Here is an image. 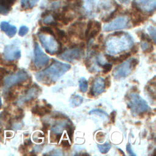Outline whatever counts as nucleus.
Returning a JSON list of instances; mask_svg holds the SVG:
<instances>
[{
    "label": "nucleus",
    "mask_w": 156,
    "mask_h": 156,
    "mask_svg": "<svg viewBox=\"0 0 156 156\" xmlns=\"http://www.w3.org/2000/svg\"><path fill=\"white\" fill-rule=\"evenodd\" d=\"M71 68V65L55 60L48 68L36 74L38 81L49 85L55 82Z\"/></svg>",
    "instance_id": "obj_1"
},
{
    "label": "nucleus",
    "mask_w": 156,
    "mask_h": 156,
    "mask_svg": "<svg viewBox=\"0 0 156 156\" xmlns=\"http://www.w3.org/2000/svg\"><path fill=\"white\" fill-rule=\"evenodd\" d=\"M132 43V38L130 35L121 31H118L109 35L106 41V46L110 52L119 53L130 48Z\"/></svg>",
    "instance_id": "obj_2"
},
{
    "label": "nucleus",
    "mask_w": 156,
    "mask_h": 156,
    "mask_svg": "<svg viewBox=\"0 0 156 156\" xmlns=\"http://www.w3.org/2000/svg\"><path fill=\"white\" fill-rule=\"evenodd\" d=\"M128 105L131 112L135 115H139L149 108L147 102L139 94L135 93L129 95Z\"/></svg>",
    "instance_id": "obj_3"
},
{
    "label": "nucleus",
    "mask_w": 156,
    "mask_h": 156,
    "mask_svg": "<svg viewBox=\"0 0 156 156\" xmlns=\"http://www.w3.org/2000/svg\"><path fill=\"white\" fill-rule=\"evenodd\" d=\"M38 38L46 51L51 55L56 54L58 49L62 47L61 43L51 35L41 33L38 34Z\"/></svg>",
    "instance_id": "obj_4"
},
{
    "label": "nucleus",
    "mask_w": 156,
    "mask_h": 156,
    "mask_svg": "<svg viewBox=\"0 0 156 156\" xmlns=\"http://www.w3.org/2000/svg\"><path fill=\"white\" fill-rule=\"evenodd\" d=\"M130 18L126 15L118 17L114 21L105 24L103 27V30L105 32H110L115 30L122 29L128 27Z\"/></svg>",
    "instance_id": "obj_5"
},
{
    "label": "nucleus",
    "mask_w": 156,
    "mask_h": 156,
    "mask_svg": "<svg viewBox=\"0 0 156 156\" xmlns=\"http://www.w3.org/2000/svg\"><path fill=\"white\" fill-rule=\"evenodd\" d=\"M28 74L24 70H21L17 73L7 77L4 80V85L6 88H9L16 84L22 83L28 79Z\"/></svg>",
    "instance_id": "obj_6"
},
{
    "label": "nucleus",
    "mask_w": 156,
    "mask_h": 156,
    "mask_svg": "<svg viewBox=\"0 0 156 156\" xmlns=\"http://www.w3.org/2000/svg\"><path fill=\"white\" fill-rule=\"evenodd\" d=\"M49 57L41 49L40 45L35 42L34 46V63L38 68H40L48 64Z\"/></svg>",
    "instance_id": "obj_7"
},
{
    "label": "nucleus",
    "mask_w": 156,
    "mask_h": 156,
    "mask_svg": "<svg viewBox=\"0 0 156 156\" xmlns=\"http://www.w3.org/2000/svg\"><path fill=\"white\" fill-rule=\"evenodd\" d=\"M83 49H80L78 45L77 47L72 48H70V49H68V50H65L62 53L60 54V55H58V57L68 62L77 60H79L82 54H83Z\"/></svg>",
    "instance_id": "obj_8"
},
{
    "label": "nucleus",
    "mask_w": 156,
    "mask_h": 156,
    "mask_svg": "<svg viewBox=\"0 0 156 156\" xmlns=\"http://www.w3.org/2000/svg\"><path fill=\"white\" fill-rule=\"evenodd\" d=\"M133 6L142 12H153L156 7V0H133Z\"/></svg>",
    "instance_id": "obj_9"
},
{
    "label": "nucleus",
    "mask_w": 156,
    "mask_h": 156,
    "mask_svg": "<svg viewBox=\"0 0 156 156\" xmlns=\"http://www.w3.org/2000/svg\"><path fill=\"white\" fill-rule=\"evenodd\" d=\"M4 57L7 60L19 59L21 57V51L16 44H9L4 48Z\"/></svg>",
    "instance_id": "obj_10"
},
{
    "label": "nucleus",
    "mask_w": 156,
    "mask_h": 156,
    "mask_svg": "<svg viewBox=\"0 0 156 156\" xmlns=\"http://www.w3.org/2000/svg\"><path fill=\"white\" fill-rule=\"evenodd\" d=\"M132 69L130 59H129L115 68L113 71V76L116 78L125 77L130 74Z\"/></svg>",
    "instance_id": "obj_11"
},
{
    "label": "nucleus",
    "mask_w": 156,
    "mask_h": 156,
    "mask_svg": "<svg viewBox=\"0 0 156 156\" xmlns=\"http://www.w3.org/2000/svg\"><path fill=\"white\" fill-rule=\"evenodd\" d=\"M40 91V87L37 85L35 84L33 87H32L30 88H29L24 94V96H23L18 101V104H22L26 102L31 101L33 99H35L38 96Z\"/></svg>",
    "instance_id": "obj_12"
},
{
    "label": "nucleus",
    "mask_w": 156,
    "mask_h": 156,
    "mask_svg": "<svg viewBox=\"0 0 156 156\" xmlns=\"http://www.w3.org/2000/svg\"><path fill=\"white\" fill-rule=\"evenodd\" d=\"M105 82L104 79L101 77H99L94 79L92 87V91L93 93V95L96 96L101 94L105 89Z\"/></svg>",
    "instance_id": "obj_13"
},
{
    "label": "nucleus",
    "mask_w": 156,
    "mask_h": 156,
    "mask_svg": "<svg viewBox=\"0 0 156 156\" xmlns=\"http://www.w3.org/2000/svg\"><path fill=\"white\" fill-rule=\"evenodd\" d=\"M1 29L5 32V34L10 38L15 36L16 33V27L15 26L10 24L8 22L2 21L0 24Z\"/></svg>",
    "instance_id": "obj_14"
},
{
    "label": "nucleus",
    "mask_w": 156,
    "mask_h": 156,
    "mask_svg": "<svg viewBox=\"0 0 156 156\" xmlns=\"http://www.w3.org/2000/svg\"><path fill=\"white\" fill-rule=\"evenodd\" d=\"M101 29V24L98 21H93L92 26L90 29L88 36L87 37V40L88 41L91 38H94L98 35L99 32Z\"/></svg>",
    "instance_id": "obj_15"
},
{
    "label": "nucleus",
    "mask_w": 156,
    "mask_h": 156,
    "mask_svg": "<svg viewBox=\"0 0 156 156\" xmlns=\"http://www.w3.org/2000/svg\"><path fill=\"white\" fill-rule=\"evenodd\" d=\"M16 0H0V13L7 15Z\"/></svg>",
    "instance_id": "obj_16"
},
{
    "label": "nucleus",
    "mask_w": 156,
    "mask_h": 156,
    "mask_svg": "<svg viewBox=\"0 0 156 156\" xmlns=\"http://www.w3.org/2000/svg\"><path fill=\"white\" fill-rule=\"evenodd\" d=\"M31 111L34 114L40 116H43L45 115L46 114L50 113V112H51L50 109H49L46 107L39 106L38 105H36L35 106H34L32 108Z\"/></svg>",
    "instance_id": "obj_17"
},
{
    "label": "nucleus",
    "mask_w": 156,
    "mask_h": 156,
    "mask_svg": "<svg viewBox=\"0 0 156 156\" xmlns=\"http://www.w3.org/2000/svg\"><path fill=\"white\" fill-rule=\"evenodd\" d=\"M39 0H21V7L24 10L32 9L38 3Z\"/></svg>",
    "instance_id": "obj_18"
},
{
    "label": "nucleus",
    "mask_w": 156,
    "mask_h": 156,
    "mask_svg": "<svg viewBox=\"0 0 156 156\" xmlns=\"http://www.w3.org/2000/svg\"><path fill=\"white\" fill-rule=\"evenodd\" d=\"M141 46L143 51L144 52H151L154 49V47L152 43H149L144 40H141Z\"/></svg>",
    "instance_id": "obj_19"
},
{
    "label": "nucleus",
    "mask_w": 156,
    "mask_h": 156,
    "mask_svg": "<svg viewBox=\"0 0 156 156\" xmlns=\"http://www.w3.org/2000/svg\"><path fill=\"white\" fill-rule=\"evenodd\" d=\"M54 28L55 29L56 34H57V37H58V40H59L60 41H63V42H66V41H68V37L66 36L65 32L63 30L60 29L59 28H58V27H54Z\"/></svg>",
    "instance_id": "obj_20"
},
{
    "label": "nucleus",
    "mask_w": 156,
    "mask_h": 156,
    "mask_svg": "<svg viewBox=\"0 0 156 156\" xmlns=\"http://www.w3.org/2000/svg\"><path fill=\"white\" fill-rule=\"evenodd\" d=\"M83 98L79 96V95H74L73 98H71L70 102H71V105L73 107H77L79 105H80L83 102Z\"/></svg>",
    "instance_id": "obj_21"
},
{
    "label": "nucleus",
    "mask_w": 156,
    "mask_h": 156,
    "mask_svg": "<svg viewBox=\"0 0 156 156\" xmlns=\"http://www.w3.org/2000/svg\"><path fill=\"white\" fill-rule=\"evenodd\" d=\"M79 88L82 93H85L88 89V81L85 78L82 77L79 80Z\"/></svg>",
    "instance_id": "obj_22"
},
{
    "label": "nucleus",
    "mask_w": 156,
    "mask_h": 156,
    "mask_svg": "<svg viewBox=\"0 0 156 156\" xmlns=\"http://www.w3.org/2000/svg\"><path fill=\"white\" fill-rule=\"evenodd\" d=\"M105 57L107 59V60L111 63L114 64H118L121 62H122V60H121L119 57H115L113 55H111L110 54H105Z\"/></svg>",
    "instance_id": "obj_23"
},
{
    "label": "nucleus",
    "mask_w": 156,
    "mask_h": 156,
    "mask_svg": "<svg viewBox=\"0 0 156 156\" xmlns=\"http://www.w3.org/2000/svg\"><path fill=\"white\" fill-rule=\"evenodd\" d=\"M98 147L102 154L107 153L111 148V145L108 143H105L103 144H98Z\"/></svg>",
    "instance_id": "obj_24"
},
{
    "label": "nucleus",
    "mask_w": 156,
    "mask_h": 156,
    "mask_svg": "<svg viewBox=\"0 0 156 156\" xmlns=\"http://www.w3.org/2000/svg\"><path fill=\"white\" fill-rule=\"evenodd\" d=\"M67 123L65 124H58L57 126H55L54 127H53L51 129L52 132H54V133H62V131L66 129V126H67Z\"/></svg>",
    "instance_id": "obj_25"
},
{
    "label": "nucleus",
    "mask_w": 156,
    "mask_h": 156,
    "mask_svg": "<svg viewBox=\"0 0 156 156\" xmlns=\"http://www.w3.org/2000/svg\"><path fill=\"white\" fill-rule=\"evenodd\" d=\"M89 114H90V115H92V114L98 115H99V116H102V117H104V116L108 117V114H107L106 112L102 111V110H101V109H93V110L90 111Z\"/></svg>",
    "instance_id": "obj_26"
},
{
    "label": "nucleus",
    "mask_w": 156,
    "mask_h": 156,
    "mask_svg": "<svg viewBox=\"0 0 156 156\" xmlns=\"http://www.w3.org/2000/svg\"><path fill=\"white\" fill-rule=\"evenodd\" d=\"M40 32H42V33L49 34V35H51L55 37L54 32V31L52 30V29L50 27H48V26H43V27H41L40 29Z\"/></svg>",
    "instance_id": "obj_27"
},
{
    "label": "nucleus",
    "mask_w": 156,
    "mask_h": 156,
    "mask_svg": "<svg viewBox=\"0 0 156 156\" xmlns=\"http://www.w3.org/2000/svg\"><path fill=\"white\" fill-rule=\"evenodd\" d=\"M29 31V28L26 26H22L20 27V30H19V35L21 37H23Z\"/></svg>",
    "instance_id": "obj_28"
},
{
    "label": "nucleus",
    "mask_w": 156,
    "mask_h": 156,
    "mask_svg": "<svg viewBox=\"0 0 156 156\" xmlns=\"http://www.w3.org/2000/svg\"><path fill=\"white\" fill-rule=\"evenodd\" d=\"M66 132H67V133L69 136V138L70 139L71 141H73V127L72 126H71L69 124H67L66 126Z\"/></svg>",
    "instance_id": "obj_29"
},
{
    "label": "nucleus",
    "mask_w": 156,
    "mask_h": 156,
    "mask_svg": "<svg viewBox=\"0 0 156 156\" xmlns=\"http://www.w3.org/2000/svg\"><path fill=\"white\" fill-rule=\"evenodd\" d=\"M148 31L149 32V34L151 35L152 38L154 40V43H155V28L154 27L152 26H149L148 28Z\"/></svg>",
    "instance_id": "obj_30"
},
{
    "label": "nucleus",
    "mask_w": 156,
    "mask_h": 156,
    "mask_svg": "<svg viewBox=\"0 0 156 156\" xmlns=\"http://www.w3.org/2000/svg\"><path fill=\"white\" fill-rule=\"evenodd\" d=\"M54 20L52 18V16L51 15V14L46 16L44 17V19H43V23L44 24H51L52 22H54Z\"/></svg>",
    "instance_id": "obj_31"
},
{
    "label": "nucleus",
    "mask_w": 156,
    "mask_h": 156,
    "mask_svg": "<svg viewBox=\"0 0 156 156\" xmlns=\"http://www.w3.org/2000/svg\"><path fill=\"white\" fill-rule=\"evenodd\" d=\"M102 68H103V71H102L103 73L104 74H106L111 71L112 68V65L110 63H105L102 65Z\"/></svg>",
    "instance_id": "obj_32"
},
{
    "label": "nucleus",
    "mask_w": 156,
    "mask_h": 156,
    "mask_svg": "<svg viewBox=\"0 0 156 156\" xmlns=\"http://www.w3.org/2000/svg\"><path fill=\"white\" fill-rule=\"evenodd\" d=\"M24 116V113H23V109L18 108H17V110H16V119H21L23 118Z\"/></svg>",
    "instance_id": "obj_33"
},
{
    "label": "nucleus",
    "mask_w": 156,
    "mask_h": 156,
    "mask_svg": "<svg viewBox=\"0 0 156 156\" xmlns=\"http://www.w3.org/2000/svg\"><path fill=\"white\" fill-rule=\"evenodd\" d=\"M105 138V135L104 133L102 132H99L96 133V139L98 142H102L104 140Z\"/></svg>",
    "instance_id": "obj_34"
},
{
    "label": "nucleus",
    "mask_w": 156,
    "mask_h": 156,
    "mask_svg": "<svg viewBox=\"0 0 156 156\" xmlns=\"http://www.w3.org/2000/svg\"><path fill=\"white\" fill-rule=\"evenodd\" d=\"M43 135H42L40 132H36L34 134V140L37 143H41L42 141L41 139H40V137H43Z\"/></svg>",
    "instance_id": "obj_35"
},
{
    "label": "nucleus",
    "mask_w": 156,
    "mask_h": 156,
    "mask_svg": "<svg viewBox=\"0 0 156 156\" xmlns=\"http://www.w3.org/2000/svg\"><path fill=\"white\" fill-rule=\"evenodd\" d=\"M8 74V71L4 68L0 67V82L2 80L3 77Z\"/></svg>",
    "instance_id": "obj_36"
},
{
    "label": "nucleus",
    "mask_w": 156,
    "mask_h": 156,
    "mask_svg": "<svg viewBox=\"0 0 156 156\" xmlns=\"http://www.w3.org/2000/svg\"><path fill=\"white\" fill-rule=\"evenodd\" d=\"M138 60L136 58H130V65H131L132 69L135 68L136 66V65H138Z\"/></svg>",
    "instance_id": "obj_37"
},
{
    "label": "nucleus",
    "mask_w": 156,
    "mask_h": 156,
    "mask_svg": "<svg viewBox=\"0 0 156 156\" xmlns=\"http://www.w3.org/2000/svg\"><path fill=\"white\" fill-rule=\"evenodd\" d=\"M126 150L130 155H136V154L133 152L131 147V145L129 143L127 144L126 146Z\"/></svg>",
    "instance_id": "obj_38"
},
{
    "label": "nucleus",
    "mask_w": 156,
    "mask_h": 156,
    "mask_svg": "<svg viewBox=\"0 0 156 156\" xmlns=\"http://www.w3.org/2000/svg\"><path fill=\"white\" fill-rule=\"evenodd\" d=\"M61 145L65 149L70 148V144H69L68 141H67V140H63L61 143Z\"/></svg>",
    "instance_id": "obj_39"
},
{
    "label": "nucleus",
    "mask_w": 156,
    "mask_h": 156,
    "mask_svg": "<svg viewBox=\"0 0 156 156\" xmlns=\"http://www.w3.org/2000/svg\"><path fill=\"white\" fill-rule=\"evenodd\" d=\"M130 52H128V53H125V54H121V55H119V58L122 60V61L124 60H126L127 58H128L130 56Z\"/></svg>",
    "instance_id": "obj_40"
},
{
    "label": "nucleus",
    "mask_w": 156,
    "mask_h": 156,
    "mask_svg": "<svg viewBox=\"0 0 156 156\" xmlns=\"http://www.w3.org/2000/svg\"><path fill=\"white\" fill-rule=\"evenodd\" d=\"M138 51V44H135L134 45L132 46V47L131 48V52L133 54H136Z\"/></svg>",
    "instance_id": "obj_41"
},
{
    "label": "nucleus",
    "mask_w": 156,
    "mask_h": 156,
    "mask_svg": "<svg viewBox=\"0 0 156 156\" xmlns=\"http://www.w3.org/2000/svg\"><path fill=\"white\" fill-rule=\"evenodd\" d=\"M104 82H105V86L107 88H108L110 85H111V80L110 78V76H107L105 79H104Z\"/></svg>",
    "instance_id": "obj_42"
},
{
    "label": "nucleus",
    "mask_w": 156,
    "mask_h": 156,
    "mask_svg": "<svg viewBox=\"0 0 156 156\" xmlns=\"http://www.w3.org/2000/svg\"><path fill=\"white\" fill-rule=\"evenodd\" d=\"M49 126H50V125L48 123H46V122L43 123V127L42 130L43 131L44 133H47V132H48V129L49 128Z\"/></svg>",
    "instance_id": "obj_43"
},
{
    "label": "nucleus",
    "mask_w": 156,
    "mask_h": 156,
    "mask_svg": "<svg viewBox=\"0 0 156 156\" xmlns=\"http://www.w3.org/2000/svg\"><path fill=\"white\" fill-rule=\"evenodd\" d=\"M116 115V112L115 111L112 112V113L110 114V121H111V122H112V123L115 122Z\"/></svg>",
    "instance_id": "obj_44"
},
{
    "label": "nucleus",
    "mask_w": 156,
    "mask_h": 156,
    "mask_svg": "<svg viewBox=\"0 0 156 156\" xmlns=\"http://www.w3.org/2000/svg\"><path fill=\"white\" fill-rule=\"evenodd\" d=\"M53 118H58V119H60V118H62V119L65 118L64 116H63L62 114H61V113H57V114L54 116V117H53Z\"/></svg>",
    "instance_id": "obj_45"
},
{
    "label": "nucleus",
    "mask_w": 156,
    "mask_h": 156,
    "mask_svg": "<svg viewBox=\"0 0 156 156\" xmlns=\"http://www.w3.org/2000/svg\"><path fill=\"white\" fill-rule=\"evenodd\" d=\"M31 144H32V141H31V140L30 139H27V140H26L24 141V145L26 146H29Z\"/></svg>",
    "instance_id": "obj_46"
},
{
    "label": "nucleus",
    "mask_w": 156,
    "mask_h": 156,
    "mask_svg": "<svg viewBox=\"0 0 156 156\" xmlns=\"http://www.w3.org/2000/svg\"><path fill=\"white\" fill-rule=\"evenodd\" d=\"M98 41L99 43H102V41H103V35H102V34H101V35L98 37Z\"/></svg>",
    "instance_id": "obj_47"
},
{
    "label": "nucleus",
    "mask_w": 156,
    "mask_h": 156,
    "mask_svg": "<svg viewBox=\"0 0 156 156\" xmlns=\"http://www.w3.org/2000/svg\"><path fill=\"white\" fill-rule=\"evenodd\" d=\"M85 65H86L87 68H89L90 66V65H91V62L89 60H87L85 61Z\"/></svg>",
    "instance_id": "obj_48"
},
{
    "label": "nucleus",
    "mask_w": 156,
    "mask_h": 156,
    "mask_svg": "<svg viewBox=\"0 0 156 156\" xmlns=\"http://www.w3.org/2000/svg\"><path fill=\"white\" fill-rule=\"evenodd\" d=\"M119 2H121V3H123V4H127L130 2V0H118Z\"/></svg>",
    "instance_id": "obj_49"
},
{
    "label": "nucleus",
    "mask_w": 156,
    "mask_h": 156,
    "mask_svg": "<svg viewBox=\"0 0 156 156\" xmlns=\"http://www.w3.org/2000/svg\"><path fill=\"white\" fill-rule=\"evenodd\" d=\"M0 141H3V133H0Z\"/></svg>",
    "instance_id": "obj_50"
},
{
    "label": "nucleus",
    "mask_w": 156,
    "mask_h": 156,
    "mask_svg": "<svg viewBox=\"0 0 156 156\" xmlns=\"http://www.w3.org/2000/svg\"><path fill=\"white\" fill-rule=\"evenodd\" d=\"M7 136H8V137H10V136H12V133H10V132H7Z\"/></svg>",
    "instance_id": "obj_51"
},
{
    "label": "nucleus",
    "mask_w": 156,
    "mask_h": 156,
    "mask_svg": "<svg viewBox=\"0 0 156 156\" xmlns=\"http://www.w3.org/2000/svg\"><path fill=\"white\" fill-rule=\"evenodd\" d=\"M118 151H119V152H120V154H122V155H125V154H124V153L122 152V151L121 149H118Z\"/></svg>",
    "instance_id": "obj_52"
},
{
    "label": "nucleus",
    "mask_w": 156,
    "mask_h": 156,
    "mask_svg": "<svg viewBox=\"0 0 156 156\" xmlns=\"http://www.w3.org/2000/svg\"><path fill=\"white\" fill-rule=\"evenodd\" d=\"M1 105H2V102H1V97H0V108H1Z\"/></svg>",
    "instance_id": "obj_53"
}]
</instances>
